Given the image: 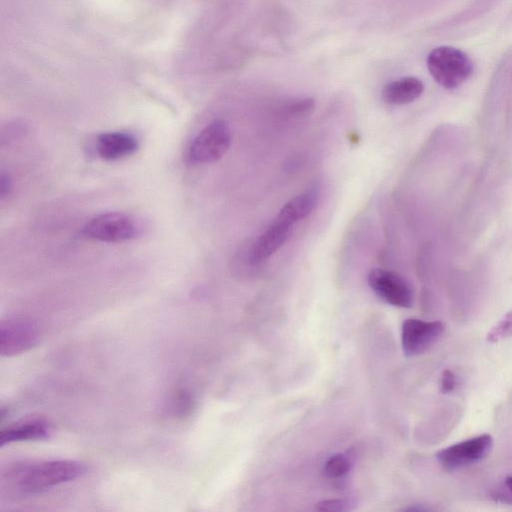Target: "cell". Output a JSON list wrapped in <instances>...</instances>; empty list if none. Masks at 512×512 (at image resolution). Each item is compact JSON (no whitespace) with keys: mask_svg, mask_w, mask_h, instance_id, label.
Listing matches in <instances>:
<instances>
[{"mask_svg":"<svg viewBox=\"0 0 512 512\" xmlns=\"http://www.w3.org/2000/svg\"><path fill=\"white\" fill-rule=\"evenodd\" d=\"M85 472L86 466L82 462L57 459L21 466L12 476L21 493L36 494L73 481Z\"/></svg>","mask_w":512,"mask_h":512,"instance_id":"cell-1","label":"cell"},{"mask_svg":"<svg viewBox=\"0 0 512 512\" xmlns=\"http://www.w3.org/2000/svg\"><path fill=\"white\" fill-rule=\"evenodd\" d=\"M426 63L433 79L446 89L461 86L473 72V64L467 54L447 45L434 48Z\"/></svg>","mask_w":512,"mask_h":512,"instance_id":"cell-2","label":"cell"},{"mask_svg":"<svg viewBox=\"0 0 512 512\" xmlns=\"http://www.w3.org/2000/svg\"><path fill=\"white\" fill-rule=\"evenodd\" d=\"M231 132L224 120H215L203 128L192 140L188 158L194 164L218 161L229 149Z\"/></svg>","mask_w":512,"mask_h":512,"instance_id":"cell-3","label":"cell"},{"mask_svg":"<svg viewBox=\"0 0 512 512\" xmlns=\"http://www.w3.org/2000/svg\"><path fill=\"white\" fill-rule=\"evenodd\" d=\"M83 234L102 242H124L139 234V227L130 215L121 212L99 214L83 227Z\"/></svg>","mask_w":512,"mask_h":512,"instance_id":"cell-4","label":"cell"},{"mask_svg":"<svg viewBox=\"0 0 512 512\" xmlns=\"http://www.w3.org/2000/svg\"><path fill=\"white\" fill-rule=\"evenodd\" d=\"M492 447V436L484 433L445 447L436 459L447 471H455L483 460Z\"/></svg>","mask_w":512,"mask_h":512,"instance_id":"cell-5","label":"cell"},{"mask_svg":"<svg viewBox=\"0 0 512 512\" xmlns=\"http://www.w3.org/2000/svg\"><path fill=\"white\" fill-rule=\"evenodd\" d=\"M39 327L31 319L14 317L0 324V354L12 357L32 349L39 341Z\"/></svg>","mask_w":512,"mask_h":512,"instance_id":"cell-6","label":"cell"},{"mask_svg":"<svg viewBox=\"0 0 512 512\" xmlns=\"http://www.w3.org/2000/svg\"><path fill=\"white\" fill-rule=\"evenodd\" d=\"M368 284L380 299L390 305L400 308H410L413 305L412 286L396 272L374 268L368 274Z\"/></svg>","mask_w":512,"mask_h":512,"instance_id":"cell-7","label":"cell"},{"mask_svg":"<svg viewBox=\"0 0 512 512\" xmlns=\"http://www.w3.org/2000/svg\"><path fill=\"white\" fill-rule=\"evenodd\" d=\"M445 331L441 321H426L407 318L401 327V345L408 357L417 356L428 351L436 344Z\"/></svg>","mask_w":512,"mask_h":512,"instance_id":"cell-8","label":"cell"},{"mask_svg":"<svg viewBox=\"0 0 512 512\" xmlns=\"http://www.w3.org/2000/svg\"><path fill=\"white\" fill-rule=\"evenodd\" d=\"M291 226L274 219L267 229L255 240L250 250L251 263H259L275 253L289 238Z\"/></svg>","mask_w":512,"mask_h":512,"instance_id":"cell-9","label":"cell"},{"mask_svg":"<svg viewBox=\"0 0 512 512\" xmlns=\"http://www.w3.org/2000/svg\"><path fill=\"white\" fill-rule=\"evenodd\" d=\"M137 138L129 132H107L96 139L97 154L105 160H119L132 155L138 149Z\"/></svg>","mask_w":512,"mask_h":512,"instance_id":"cell-10","label":"cell"},{"mask_svg":"<svg viewBox=\"0 0 512 512\" xmlns=\"http://www.w3.org/2000/svg\"><path fill=\"white\" fill-rule=\"evenodd\" d=\"M51 424L43 418L27 419L12 424L0 431V446L21 441L43 440L49 438Z\"/></svg>","mask_w":512,"mask_h":512,"instance_id":"cell-11","label":"cell"},{"mask_svg":"<svg viewBox=\"0 0 512 512\" xmlns=\"http://www.w3.org/2000/svg\"><path fill=\"white\" fill-rule=\"evenodd\" d=\"M319 197V188L317 186L311 187L286 202L275 219L292 226L299 220L307 217L314 210Z\"/></svg>","mask_w":512,"mask_h":512,"instance_id":"cell-12","label":"cell"},{"mask_svg":"<svg viewBox=\"0 0 512 512\" xmlns=\"http://www.w3.org/2000/svg\"><path fill=\"white\" fill-rule=\"evenodd\" d=\"M423 91L424 84L419 78L405 76L387 83L382 89V98L391 105H404L418 99Z\"/></svg>","mask_w":512,"mask_h":512,"instance_id":"cell-13","label":"cell"},{"mask_svg":"<svg viewBox=\"0 0 512 512\" xmlns=\"http://www.w3.org/2000/svg\"><path fill=\"white\" fill-rule=\"evenodd\" d=\"M194 407V397L188 388L178 387L170 395L167 403L168 412L174 417L187 416Z\"/></svg>","mask_w":512,"mask_h":512,"instance_id":"cell-14","label":"cell"},{"mask_svg":"<svg viewBox=\"0 0 512 512\" xmlns=\"http://www.w3.org/2000/svg\"><path fill=\"white\" fill-rule=\"evenodd\" d=\"M351 459L343 453L330 456L324 464V472L327 477L339 479L344 477L351 469Z\"/></svg>","mask_w":512,"mask_h":512,"instance_id":"cell-15","label":"cell"},{"mask_svg":"<svg viewBox=\"0 0 512 512\" xmlns=\"http://www.w3.org/2000/svg\"><path fill=\"white\" fill-rule=\"evenodd\" d=\"M512 336V309L505 313L500 320L492 326L486 335L490 343H497Z\"/></svg>","mask_w":512,"mask_h":512,"instance_id":"cell-16","label":"cell"},{"mask_svg":"<svg viewBox=\"0 0 512 512\" xmlns=\"http://www.w3.org/2000/svg\"><path fill=\"white\" fill-rule=\"evenodd\" d=\"M355 506V502L351 499H327L318 502L315 509L327 512H346L351 511Z\"/></svg>","mask_w":512,"mask_h":512,"instance_id":"cell-17","label":"cell"},{"mask_svg":"<svg viewBox=\"0 0 512 512\" xmlns=\"http://www.w3.org/2000/svg\"><path fill=\"white\" fill-rule=\"evenodd\" d=\"M314 106L315 102L313 99L303 98L288 103L285 106L284 111L290 116H306L313 111Z\"/></svg>","mask_w":512,"mask_h":512,"instance_id":"cell-18","label":"cell"},{"mask_svg":"<svg viewBox=\"0 0 512 512\" xmlns=\"http://www.w3.org/2000/svg\"><path fill=\"white\" fill-rule=\"evenodd\" d=\"M492 496L497 501L512 504V475L504 479L503 484L494 491Z\"/></svg>","mask_w":512,"mask_h":512,"instance_id":"cell-19","label":"cell"},{"mask_svg":"<svg viewBox=\"0 0 512 512\" xmlns=\"http://www.w3.org/2000/svg\"><path fill=\"white\" fill-rule=\"evenodd\" d=\"M457 385L455 373L450 369L443 370L440 378V391L444 394L452 392Z\"/></svg>","mask_w":512,"mask_h":512,"instance_id":"cell-20","label":"cell"},{"mask_svg":"<svg viewBox=\"0 0 512 512\" xmlns=\"http://www.w3.org/2000/svg\"><path fill=\"white\" fill-rule=\"evenodd\" d=\"M12 189V180L10 175L2 172L0 176V195L1 198L6 197Z\"/></svg>","mask_w":512,"mask_h":512,"instance_id":"cell-21","label":"cell"}]
</instances>
